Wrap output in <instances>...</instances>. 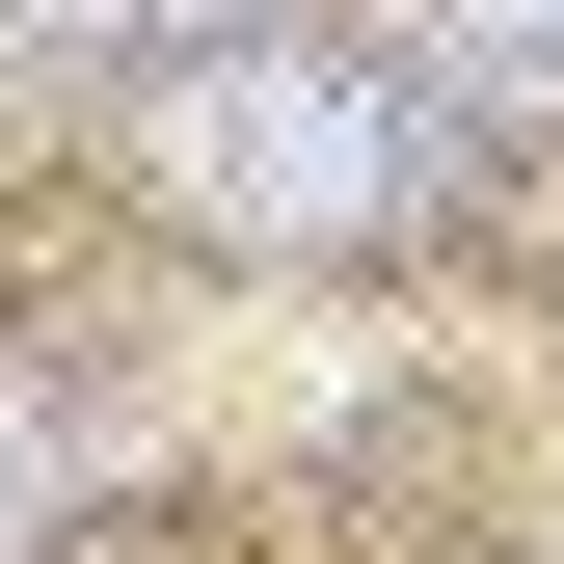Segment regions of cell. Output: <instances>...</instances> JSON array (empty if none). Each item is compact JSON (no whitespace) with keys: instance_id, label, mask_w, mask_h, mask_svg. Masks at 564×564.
<instances>
[{"instance_id":"obj_3","label":"cell","mask_w":564,"mask_h":564,"mask_svg":"<svg viewBox=\"0 0 564 564\" xmlns=\"http://www.w3.org/2000/svg\"><path fill=\"white\" fill-rule=\"evenodd\" d=\"M28 538H54V403L0 377V564H28Z\"/></svg>"},{"instance_id":"obj_2","label":"cell","mask_w":564,"mask_h":564,"mask_svg":"<svg viewBox=\"0 0 564 564\" xmlns=\"http://www.w3.org/2000/svg\"><path fill=\"white\" fill-rule=\"evenodd\" d=\"M431 82L457 108H564V28H431Z\"/></svg>"},{"instance_id":"obj_1","label":"cell","mask_w":564,"mask_h":564,"mask_svg":"<svg viewBox=\"0 0 564 564\" xmlns=\"http://www.w3.org/2000/svg\"><path fill=\"white\" fill-rule=\"evenodd\" d=\"M134 162H162L216 242H377L403 188H431V54H323V28L242 54V28H216V54H162Z\"/></svg>"}]
</instances>
